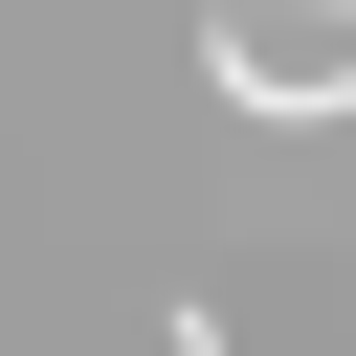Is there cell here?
<instances>
[{
  "instance_id": "1",
  "label": "cell",
  "mask_w": 356,
  "mask_h": 356,
  "mask_svg": "<svg viewBox=\"0 0 356 356\" xmlns=\"http://www.w3.org/2000/svg\"><path fill=\"white\" fill-rule=\"evenodd\" d=\"M245 111H334L356 89V0H222V44H200Z\"/></svg>"
}]
</instances>
